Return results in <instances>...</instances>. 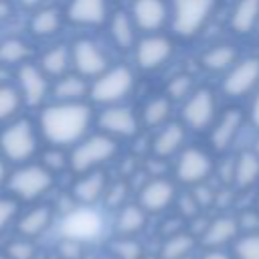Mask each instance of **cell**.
I'll return each instance as SVG.
<instances>
[{
	"mask_svg": "<svg viewBox=\"0 0 259 259\" xmlns=\"http://www.w3.org/2000/svg\"><path fill=\"white\" fill-rule=\"evenodd\" d=\"M93 111L85 101H57L42 107L38 115V134L49 146H75L91 125Z\"/></svg>",
	"mask_w": 259,
	"mask_h": 259,
	"instance_id": "6da1fadb",
	"label": "cell"
},
{
	"mask_svg": "<svg viewBox=\"0 0 259 259\" xmlns=\"http://www.w3.org/2000/svg\"><path fill=\"white\" fill-rule=\"evenodd\" d=\"M38 127L30 119L16 117L0 132V154L6 162L28 164L38 154Z\"/></svg>",
	"mask_w": 259,
	"mask_h": 259,
	"instance_id": "7a4b0ae2",
	"label": "cell"
},
{
	"mask_svg": "<svg viewBox=\"0 0 259 259\" xmlns=\"http://www.w3.org/2000/svg\"><path fill=\"white\" fill-rule=\"evenodd\" d=\"M119 152L117 140L107 136V134H93V136H85L79 144L73 146L71 154H69V168L71 172L85 174V172H93V170H101L103 164L111 162Z\"/></svg>",
	"mask_w": 259,
	"mask_h": 259,
	"instance_id": "3957f363",
	"label": "cell"
},
{
	"mask_svg": "<svg viewBox=\"0 0 259 259\" xmlns=\"http://www.w3.org/2000/svg\"><path fill=\"white\" fill-rule=\"evenodd\" d=\"M55 184V174L38 164H22L8 174L6 188L18 202H36Z\"/></svg>",
	"mask_w": 259,
	"mask_h": 259,
	"instance_id": "277c9868",
	"label": "cell"
},
{
	"mask_svg": "<svg viewBox=\"0 0 259 259\" xmlns=\"http://www.w3.org/2000/svg\"><path fill=\"white\" fill-rule=\"evenodd\" d=\"M217 10V0H172L170 26L180 38L196 36Z\"/></svg>",
	"mask_w": 259,
	"mask_h": 259,
	"instance_id": "5b68a950",
	"label": "cell"
},
{
	"mask_svg": "<svg viewBox=\"0 0 259 259\" xmlns=\"http://www.w3.org/2000/svg\"><path fill=\"white\" fill-rule=\"evenodd\" d=\"M134 83H136L134 71L127 65H115V67H109L99 77H95V81L89 87V97L91 101L105 107L117 105L132 93Z\"/></svg>",
	"mask_w": 259,
	"mask_h": 259,
	"instance_id": "8992f818",
	"label": "cell"
},
{
	"mask_svg": "<svg viewBox=\"0 0 259 259\" xmlns=\"http://www.w3.org/2000/svg\"><path fill=\"white\" fill-rule=\"evenodd\" d=\"M214 162L210 154L198 146H186L174 162V178L184 186H198L210 178Z\"/></svg>",
	"mask_w": 259,
	"mask_h": 259,
	"instance_id": "52a82bcc",
	"label": "cell"
},
{
	"mask_svg": "<svg viewBox=\"0 0 259 259\" xmlns=\"http://www.w3.org/2000/svg\"><path fill=\"white\" fill-rule=\"evenodd\" d=\"M103 233V219L93 206H75L61 221V237L79 243H93Z\"/></svg>",
	"mask_w": 259,
	"mask_h": 259,
	"instance_id": "ba28073f",
	"label": "cell"
},
{
	"mask_svg": "<svg viewBox=\"0 0 259 259\" xmlns=\"http://www.w3.org/2000/svg\"><path fill=\"white\" fill-rule=\"evenodd\" d=\"M217 97L210 89L202 87L196 89L180 109V121L190 132H204L210 130L217 119Z\"/></svg>",
	"mask_w": 259,
	"mask_h": 259,
	"instance_id": "9c48e42d",
	"label": "cell"
},
{
	"mask_svg": "<svg viewBox=\"0 0 259 259\" xmlns=\"http://www.w3.org/2000/svg\"><path fill=\"white\" fill-rule=\"evenodd\" d=\"M259 85V57H247L237 61L223 79V93L231 99L245 97L253 93Z\"/></svg>",
	"mask_w": 259,
	"mask_h": 259,
	"instance_id": "30bf717a",
	"label": "cell"
},
{
	"mask_svg": "<svg viewBox=\"0 0 259 259\" xmlns=\"http://www.w3.org/2000/svg\"><path fill=\"white\" fill-rule=\"evenodd\" d=\"M71 63L75 73L85 79H95L109 69V57L97 42L89 38H77L71 45Z\"/></svg>",
	"mask_w": 259,
	"mask_h": 259,
	"instance_id": "8fae6325",
	"label": "cell"
},
{
	"mask_svg": "<svg viewBox=\"0 0 259 259\" xmlns=\"http://www.w3.org/2000/svg\"><path fill=\"white\" fill-rule=\"evenodd\" d=\"M16 87L22 95L26 107H40L51 93V83L47 73L34 63H22L16 67Z\"/></svg>",
	"mask_w": 259,
	"mask_h": 259,
	"instance_id": "7c38bea8",
	"label": "cell"
},
{
	"mask_svg": "<svg viewBox=\"0 0 259 259\" xmlns=\"http://www.w3.org/2000/svg\"><path fill=\"white\" fill-rule=\"evenodd\" d=\"M174 53V42L170 36L160 32H150L138 38L136 45V63L144 71H156L164 67Z\"/></svg>",
	"mask_w": 259,
	"mask_h": 259,
	"instance_id": "4fadbf2b",
	"label": "cell"
},
{
	"mask_svg": "<svg viewBox=\"0 0 259 259\" xmlns=\"http://www.w3.org/2000/svg\"><path fill=\"white\" fill-rule=\"evenodd\" d=\"M178 190L176 184L164 176L158 178H148L138 192V204L146 210V212H164L168 210L174 202H176Z\"/></svg>",
	"mask_w": 259,
	"mask_h": 259,
	"instance_id": "5bb4252c",
	"label": "cell"
},
{
	"mask_svg": "<svg viewBox=\"0 0 259 259\" xmlns=\"http://www.w3.org/2000/svg\"><path fill=\"white\" fill-rule=\"evenodd\" d=\"M97 125L103 134L111 138H134L140 132V119L132 107L125 105H107L97 115Z\"/></svg>",
	"mask_w": 259,
	"mask_h": 259,
	"instance_id": "9a60e30c",
	"label": "cell"
},
{
	"mask_svg": "<svg viewBox=\"0 0 259 259\" xmlns=\"http://www.w3.org/2000/svg\"><path fill=\"white\" fill-rule=\"evenodd\" d=\"M138 30L158 32L170 22V6L166 0H134L130 10Z\"/></svg>",
	"mask_w": 259,
	"mask_h": 259,
	"instance_id": "2e32d148",
	"label": "cell"
},
{
	"mask_svg": "<svg viewBox=\"0 0 259 259\" xmlns=\"http://www.w3.org/2000/svg\"><path fill=\"white\" fill-rule=\"evenodd\" d=\"M241 235L239 219L233 214H219L208 221L206 229L198 237V243L204 249H225L227 245H233V241Z\"/></svg>",
	"mask_w": 259,
	"mask_h": 259,
	"instance_id": "e0dca14e",
	"label": "cell"
},
{
	"mask_svg": "<svg viewBox=\"0 0 259 259\" xmlns=\"http://www.w3.org/2000/svg\"><path fill=\"white\" fill-rule=\"evenodd\" d=\"M243 119H245L243 111L237 109V107L225 109L214 119V123L210 127V136H208L210 146H212L214 152H227L233 146V142L237 140V136L243 127Z\"/></svg>",
	"mask_w": 259,
	"mask_h": 259,
	"instance_id": "ac0fdd59",
	"label": "cell"
},
{
	"mask_svg": "<svg viewBox=\"0 0 259 259\" xmlns=\"http://www.w3.org/2000/svg\"><path fill=\"white\" fill-rule=\"evenodd\" d=\"M184 142H186V127H184V123L182 121H168L152 138L150 150H152V156L168 160L172 156H178L186 148Z\"/></svg>",
	"mask_w": 259,
	"mask_h": 259,
	"instance_id": "d6986e66",
	"label": "cell"
},
{
	"mask_svg": "<svg viewBox=\"0 0 259 259\" xmlns=\"http://www.w3.org/2000/svg\"><path fill=\"white\" fill-rule=\"evenodd\" d=\"M53 221H55V208L51 204L38 202V204H32L30 208H26L24 212H20L14 225H16L18 237H26V239L34 241L49 231Z\"/></svg>",
	"mask_w": 259,
	"mask_h": 259,
	"instance_id": "ffe728a7",
	"label": "cell"
},
{
	"mask_svg": "<svg viewBox=\"0 0 259 259\" xmlns=\"http://www.w3.org/2000/svg\"><path fill=\"white\" fill-rule=\"evenodd\" d=\"M107 0H67L65 18L77 26H99L109 16Z\"/></svg>",
	"mask_w": 259,
	"mask_h": 259,
	"instance_id": "44dd1931",
	"label": "cell"
},
{
	"mask_svg": "<svg viewBox=\"0 0 259 259\" xmlns=\"http://www.w3.org/2000/svg\"><path fill=\"white\" fill-rule=\"evenodd\" d=\"M107 186H109V182H107V174L103 170L85 172V174H79V178L73 182L71 196L81 206H93L95 202H99L105 196Z\"/></svg>",
	"mask_w": 259,
	"mask_h": 259,
	"instance_id": "7402d4cb",
	"label": "cell"
},
{
	"mask_svg": "<svg viewBox=\"0 0 259 259\" xmlns=\"http://www.w3.org/2000/svg\"><path fill=\"white\" fill-rule=\"evenodd\" d=\"M109 38L119 51H132L138 45V26L130 12L115 10L109 18Z\"/></svg>",
	"mask_w": 259,
	"mask_h": 259,
	"instance_id": "603a6c76",
	"label": "cell"
},
{
	"mask_svg": "<svg viewBox=\"0 0 259 259\" xmlns=\"http://www.w3.org/2000/svg\"><path fill=\"white\" fill-rule=\"evenodd\" d=\"M148 223V212L138 202H125L117 208L113 219L115 237H136L144 231Z\"/></svg>",
	"mask_w": 259,
	"mask_h": 259,
	"instance_id": "cb8c5ba5",
	"label": "cell"
},
{
	"mask_svg": "<svg viewBox=\"0 0 259 259\" xmlns=\"http://www.w3.org/2000/svg\"><path fill=\"white\" fill-rule=\"evenodd\" d=\"M89 81L79 73H67L51 85V93L57 101H85L89 97Z\"/></svg>",
	"mask_w": 259,
	"mask_h": 259,
	"instance_id": "d4e9b609",
	"label": "cell"
},
{
	"mask_svg": "<svg viewBox=\"0 0 259 259\" xmlns=\"http://www.w3.org/2000/svg\"><path fill=\"white\" fill-rule=\"evenodd\" d=\"M237 61H239V51L235 45H229V42L212 45L200 55L202 69H206L210 73H223V71L227 73Z\"/></svg>",
	"mask_w": 259,
	"mask_h": 259,
	"instance_id": "484cf974",
	"label": "cell"
},
{
	"mask_svg": "<svg viewBox=\"0 0 259 259\" xmlns=\"http://www.w3.org/2000/svg\"><path fill=\"white\" fill-rule=\"evenodd\" d=\"M259 24V0H237L231 16L229 26L237 34H249Z\"/></svg>",
	"mask_w": 259,
	"mask_h": 259,
	"instance_id": "4316f807",
	"label": "cell"
},
{
	"mask_svg": "<svg viewBox=\"0 0 259 259\" xmlns=\"http://www.w3.org/2000/svg\"><path fill=\"white\" fill-rule=\"evenodd\" d=\"M38 67L47 73V77H63L69 73V69H73L71 63V47L67 45H53L49 47L38 61Z\"/></svg>",
	"mask_w": 259,
	"mask_h": 259,
	"instance_id": "83f0119b",
	"label": "cell"
},
{
	"mask_svg": "<svg viewBox=\"0 0 259 259\" xmlns=\"http://www.w3.org/2000/svg\"><path fill=\"white\" fill-rule=\"evenodd\" d=\"M63 10L57 8V6H42V8H36V12L32 14L30 18V32L34 36H40V38H49V36H55L61 26H63Z\"/></svg>",
	"mask_w": 259,
	"mask_h": 259,
	"instance_id": "f1b7e54d",
	"label": "cell"
},
{
	"mask_svg": "<svg viewBox=\"0 0 259 259\" xmlns=\"http://www.w3.org/2000/svg\"><path fill=\"white\" fill-rule=\"evenodd\" d=\"M170 113H172V99L164 93V95H154L152 99L146 101V105L142 107L140 119L146 127L160 130L170 121Z\"/></svg>",
	"mask_w": 259,
	"mask_h": 259,
	"instance_id": "f546056e",
	"label": "cell"
},
{
	"mask_svg": "<svg viewBox=\"0 0 259 259\" xmlns=\"http://www.w3.org/2000/svg\"><path fill=\"white\" fill-rule=\"evenodd\" d=\"M259 182V156L251 150L241 152L235 158V182L239 190H247Z\"/></svg>",
	"mask_w": 259,
	"mask_h": 259,
	"instance_id": "4dcf8cb0",
	"label": "cell"
},
{
	"mask_svg": "<svg viewBox=\"0 0 259 259\" xmlns=\"http://www.w3.org/2000/svg\"><path fill=\"white\" fill-rule=\"evenodd\" d=\"M196 245H198V239L190 231L182 229L174 235L164 237V243L160 247V257L162 259H186L196 249Z\"/></svg>",
	"mask_w": 259,
	"mask_h": 259,
	"instance_id": "1f68e13d",
	"label": "cell"
},
{
	"mask_svg": "<svg viewBox=\"0 0 259 259\" xmlns=\"http://www.w3.org/2000/svg\"><path fill=\"white\" fill-rule=\"evenodd\" d=\"M30 55V45L20 36H8L0 42V65L4 67H20L22 63H28Z\"/></svg>",
	"mask_w": 259,
	"mask_h": 259,
	"instance_id": "d6a6232c",
	"label": "cell"
},
{
	"mask_svg": "<svg viewBox=\"0 0 259 259\" xmlns=\"http://www.w3.org/2000/svg\"><path fill=\"white\" fill-rule=\"evenodd\" d=\"M22 105H24V101H22V95L16 85H10V83L0 85V123L16 119Z\"/></svg>",
	"mask_w": 259,
	"mask_h": 259,
	"instance_id": "836d02e7",
	"label": "cell"
},
{
	"mask_svg": "<svg viewBox=\"0 0 259 259\" xmlns=\"http://www.w3.org/2000/svg\"><path fill=\"white\" fill-rule=\"evenodd\" d=\"M233 259H259V231L241 233L231 245Z\"/></svg>",
	"mask_w": 259,
	"mask_h": 259,
	"instance_id": "e575fe53",
	"label": "cell"
},
{
	"mask_svg": "<svg viewBox=\"0 0 259 259\" xmlns=\"http://www.w3.org/2000/svg\"><path fill=\"white\" fill-rule=\"evenodd\" d=\"M194 91H196L194 89V79L190 75H186V73L174 75L166 85V95L172 101H186Z\"/></svg>",
	"mask_w": 259,
	"mask_h": 259,
	"instance_id": "d590c367",
	"label": "cell"
},
{
	"mask_svg": "<svg viewBox=\"0 0 259 259\" xmlns=\"http://www.w3.org/2000/svg\"><path fill=\"white\" fill-rule=\"evenodd\" d=\"M111 255L115 259H142V245L134 237H117L111 243Z\"/></svg>",
	"mask_w": 259,
	"mask_h": 259,
	"instance_id": "8d00e7d4",
	"label": "cell"
},
{
	"mask_svg": "<svg viewBox=\"0 0 259 259\" xmlns=\"http://www.w3.org/2000/svg\"><path fill=\"white\" fill-rule=\"evenodd\" d=\"M4 255L8 259H34L36 255V245L32 239H26V237H16L12 239L6 249H4Z\"/></svg>",
	"mask_w": 259,
	"mask_h": 259,
	"instance_id": "74e56055",
	"label": "cell"
},
{
	"mask_svg": "<svg viewBox=\"0 0 259 259\" xmlns=\"http://www.w3.org/2000/svg\"><path fill=\"white\" fill-rule=\"evenodd\" d=\"M40 164L45 168H49L53 174L61 172V170L69 168V154H65V150L59 148V146H49L40 154Z\"/></svg>",
	"mask_w": 259,
	"mask_h": 259,
	"instance_id": "f35d334b",
	"label": "cell"
},
{
	"mask_svg": "<svg viewBox=\"0 0 259 259\" xmlns=\"http://www.w3.org/2000/svg\"><path fill=\"white\" fill-rule=\"evenodd\" d=\"M20 214V202L14 196H0V235L12 225L16 223Z\"/></svg>",
	"mask_w": 259,
	"mask_h": 259,
	"instance_id": "ab89813d",
	"label": "cell"
},
{
	"mask_svg": "<svg viewBox=\"0 0 259 259\" xmlns=\"http://www.w3.org/2000/svg\"><path fill=\"white\" fill-rule=\"evenodd\" d=\"M174 204H176V208H178V212H180V217H182L184 221H192V219H196V217L200 214V210H202V206L198 204V200L194 198L192 192L178 194Z\"/></svg>",
	"mask_w": 259,
	"mask_h": 259,
	"instance_id": "60d3db41",
	"label": "cell"
},
{
	"mask_svg": "<svg viewBox=\"0 0 259 259\" xmlns=\"http://www.w3.org/2000/svg\"><path fill=\"white\" fill-rule=\"evenodd\" d=\"M125 196H127V184L125 182H113V184L107 186L103 200L107 202V206L119 208V206L125 204Z\"/></svg>",
	"mask_w": 259,
	"mask_h": 259,
	"instance_id": "b9f144b4",
	"label": "cell"
},
{
	"mask_svg": "<svg viewBox=\"0 0 259 259\" xmlns=\"http://www.w3.org/2000/svg\"><path fill=\"white\" fill-rule=\"evenodd\" d=\"M57 249H59V257L61 259H81L83 257V243H79L75 239L61 237Z\"/></svg>",
	"mask_w": 259,
	"mask_h": 259,
	"instance_id": "7bdbcfd3",
	"label": "cell"
},
{
	"mask_svg": "<svg viewBox=\"0 0 259 259\" xmlns=\"http://www.w3.org/2000/svg\"><path fill=\"white\" fill-rule=\"evenodd\" d=\"M192 194H194V198L198 200V204H200L202 208H206V206H210L212 202H217V192H214L206 182H202V184H198V186H192Z\"/></svg>",
	"mask_w": 259,
	"mask_h": 259,
	"instance_id": "ee69618b",
	"label": "cell"
},
{
	"mask_svg": "<svg viewBox=\"0 0 259 259\" xmlns=\"http://www.w3.org/2000/svg\"><path fill=\"white\" fill-rule=\"evenodd\" d=\"M239 219V227L241 233H249V231H259V210H245Z\"/></svg>",
	"mask_w": 259,
	"mask_h": 259,
	"instance_id": "f6af8a7d",
	"label": "cell"
},
{
	"mask_svg": "<svg viewBox=\"0 0 259 259\" xmlns=\"http://www.w3.org/2000/svg\"><path fill=\"white\" fill-rule=\"evenodd\" d=\"M217 174L223 180V184H233L235 182V160H223V162H219Z\"/></svg>",
	"mask_w": 259,
	"mask_h": 259,
	"instance_id": "bcb514c9",
	"label": "cell"
},
{
	"mask_svg": "<svg viewBox=\"0 0 259 259\" xmlns=\"http://www.w3.org/2000/svg\"><path fill=\"white\" fill-rule=\"evenodd\" d=\"M198 259H233V255L225 249H204V253Z\"/></svg>",
	"mask_w": 259,
	"mask_h": 259,
	"instance_id": "7dc6e473",
	"label": "cell"
},
{
	"mask_svg": "<svg viewBox=\"0 0 259 259\" xmlns=\"http://www.w3.org/2000/svg\"><path fill=\"white\" fill-rule=\"evenodd\" d=\"M249 121L255 130H259V93L253 97L251 107H249Z\"/></svg>",
	"mask_w": 259,
	"mask_h": 259,
	"instance_id": "c3c4849f",
	"label": "cell"
},
{
	"mask_svg": "<svg viewBox=\"0 0 259 259\" xmlns=\"http://www.w3.org/2000/svg\"><path fill=\"white\" fill-rule=\"evenodd\" d=\"M12 2L10 0H0V24L6 22L10 16H12Z\"/></svg>",
	"mask_w": 259,
	"mask_h": 259,
	"instance_id": "681fc988",
	"label": "cell"
},
{
	"mask_svg": "<svg viewBox=\"0 0 259 259\" xmlns=\"http://www.w3.org/2000/svg\"><path fill=\"white\" fill-rule=\"evenodd\" d=\"M8 166H6V160L2 158V154H0V188L2 186H6V182H8Z\"/></svg>",
	"mask_w": 259,
	"mask_h": 259,
	"instance_id": "f907efd6",
	"label": "cell"
},
{
	"mask_svg": "<svg viewBox=\"0 0 259 259\" xmlns=\"http://www.w3.org/2000/svg\"><path fill=\"white\" fill-rule=\"evenodd\" d=\"M14 2H18L22 8H40L45 0H14Z\"/></svg>",
	"mask_w": 259,
	"mask_h": 259,
	"instance_id": "816d5d0a",
	"label": "cell"
},
{
	"mask_svg": "<svg viewBox=\"0 0 259 259\" xmlns=\"http://www.w3.org/2000/svg\"><path fill=\"white\" fill-rule=\"evenodd\" d=\"M8 77H10V67H4V65H0V85L8 83Z\"/></svg>",
	"mask_w": 259,
	"mask_h": 259,
	"instance_id": "f5cc1de1",
	"label": "cell"
},
{
	"mask_svg": "<svg viewBox=\"0 0 259 259\" xmlns=\"http://www.w3.org/2000/svg\"><path fill=\"white\" fill-rule=\"evenodd\" d=\"M253 152H255V154L259 156V140H257V144H255V150H253Z\"/></svg>",
	"mask_w": 259,
	"mask_h": 259,
	"instance_id": "db71d44e",
	"label": "cell"
},
{
	"mask_svg": "<svg viewBox=\"0 0 259 259\" xmlns=\"http://www.w3.org/2000/svg\"><path fill=\"white\" fill-rule=\"evenodd\" d=\"M0 259H8V257H6V255H4V253H0Z\"/></svg>",
	"mask_w": 259,
	"mask_h": 259,
	"instance_id": "11a10c76",
	"label": "cell"
},
{
	"mask_svg": "<svg viewBox=\"0 0 259 259\" xmlns=\"http://www.w3.org/2000/svg\"><path fill=\"white\" fill-rule=\"evenodd\" d=\"M257 210H259V196H257Z\"/></svg>",
	"mask_w": 259,
	"mask_h": 259,
	"instance_id": "9f6ffc18",
	"label": "cell"
}]
</instances>
